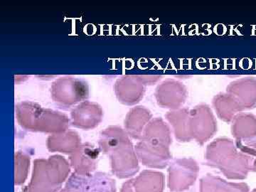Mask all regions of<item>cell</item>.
Masks as SVG:
<instances>
[{"label":"cell","instance_id":"1","mask_svg":"<svg viewBox=\"0 0 256 192\" xmlns=\"http://www.w3.org/2000/svg\"><path fill=\"white\" fill-rule=\"evenodd\" d=\"M100 149L110 156L111 169L120 178H130L139 170L138 156L124 130L118 127L106 129L100 136Z\"/></svg>","mask_w":256,"mask_h":192},{"label":"cell","instance_id":"2","mask_svg":"<svg viewBox=\"0 0 256 192\" xmlns=\"http://www.w3.org/2000/svg\"><path fill=\"white\" fill-rule=\"evenodd\" d=\"M171 142L170 129L166 124L152 121L146 126L142 140L136 146V153L143 164L152 168H164L170 159Z\"/></svg>","mask_w":256,"mask_h":192},{"label":"cell","instance_id":"3","mask_svg":"<svg viewBox=\"0 0 256 192\" xmlns=\"http://www.w3.org/2000/svg\"><path fill=\"white\" fill-rule=\"evenodd\" d=\"M70 172V164L62 156L36 160L28 188L31 192H58Z\"/></svg>","mask_w":256,"mask_h":192},{"label":"cell","instance_id":"4","mask_svg":"<svg viewBox=\"0 0 256 192\" xmlns=\"http://www.w3.org/2000/svg\"><path fill=\"white\" fill-rule=\"evenodd\" d=\"M18 120L25 129L46 132H65L68 120L64 114L24 108L18 111Z\"/></svg>","mask_w":256,"mask_h":192},{"label":"cell","instance_id":"5","mask_svg":"<svg viewBox=\"0 0 256 192\" xmlns=\"http://www.w3.org/2000/svg\"><path fill=\"white\" fill-rule=\"evenodd\" d=\"M64 190L65 192H116V182L110 174L101 172L90 175L74 172Z\"/></svg>","mask_w":256,"mask_h":192},{"label":"cell","instance_id":"6","mask_svg":"<svg viewBox=\"0 0 256 192\" xmlns=\"http://www.w3.org/2000/svg\"><path fill=\"white\" fill-rule=\"evenodd\" d=\"M188 126L192 138L204 143L216 131V122L210 106L201 104L190 110Z\"/></svg>","mask_w":256,"mask_h":192},{"label":"cell","instance_id":"7","mask_svg":"<svg viewBox=\"0 0 256 192\" xmlns=\"http://www.w3.org/2000/svg\"><path fill=\"white\" fill-rule=\"evenodd\" d=\"M188 92L186 86L178 80H165L156 90V98L162 107L178 110L186 102Z\"/></svg>","mask_w":256,"mask_h":192},{"label":"cell","instance_id":"8","mask_svg":"<svg viewBox=\"0 0 256 192\" xmlns=\"http://www.w3.org/2000/svg\"><path fill=\"white\" fill-rule=\"evenodd\" d=\"M99 151L90 144L80 146L70 156V164L74 172L80 175L94 174L98 165Z\"/></svg>","mask_w":256,"mask_h":192},{"label":"cell","instance_id":"9","mask_svg":"<svg viewBox=\"0 0 256 192\" xmlns=\"http://www.w3.org/2000/svg\"><path fill=\"white\" fill-rule=\"evenodd\" d=\"M227 94L235 98L242 110L254 108L256 106V78L246 77L230 82Z\"/></svg>","mask_w":256,"mask_h":192},{"label":"cell","instance_id":"10","mask_svg":"<svg viewBox=\"0 0 256 192\" xmlns=\"http://www.w3.org/2000/svg\"><path fill=\"white\" fill-rule=\"evenodd\" d=\"M214 108L218 117L226 122H230L242 110L238 100L227 92L217 94L214 98Z\"/></svg>","mask_w":256,"mask_h":192},{"label":"cell","instance_id":"11","mask_svg":"<svg viewBox=\"0 0 256 192\" xmlns=\"http://www.w3.org/2000/svg\"><path fill=\"white\" fill-rule=\"evenodd\" d=\"M150 118V112L144 108H133L128 114L126 121V130L130 136L136 139L142 137Z\"/></svg>","mask_w":256,"mask_h":192},{"label":"cell","instance_id":"12","mask_svg":"<svg viewBox=\"0 0 256 192\" xmlns=\"http://www.w3.org/2000/svg\"><path fill=\"white\" fill-rule=\"evenodd\" d=\"M78 134L73 131L60 132L50 136L48 140V149L50 152H60L72 154L80 146Z\"/></svg>","mask_w":256,"mask_h":192},{"label":"cell","instance_id":"13","mask_svg":"<svg viewBox=\"0 0 256 192\" xmlns=\"http://www.w3.org/2000/svg\"><path fill=\"white\" fill-rule=\"evenodd\" d=\"M188 116L190 110L186 108L173 110L166 114V118L174 128L175 136L182 142H188L192 139L188 126Z\"/></svg>","mask_w":256,"mask_h":192},{"label":"cell","instance_id":"14","mask_svg":"<svg viewBox=\"0 0 256 192\" xmlns=\"http://www.w3.org/2000/svg\"><path fill=\"white\" fill-rule=\"evenodd\" d=\"M133 180L136 192H162L163 190V176L156 172L144 171Z\"/></svg>","mask_w":256,"mask_h":192},{"label":"cell","instance_id":"15","mask_svg":"<svg viewBox=\"0 0 256 192\" xmlns=\"http://www.w3.org/2000/svg\"><path fill=\"white\" fill-rule=\"evenodd\" d=\"M79 108L72 114L74 126L84 130L96 128L102 118V112L96 108Z\"/></svg>","mask_w":256,"mask_h":192},{"label":"cell","instance_id":"16","mask_svg":"<svg viewBox=\"0 0 256 192\" xmlns=\"http://www.w3.org/2000/svg\"><path fill=\"white\" fill-rule=\"evenodd\" d=\"M232 132L238 140L248 139L256 136V118L252 114H239L233 120Z\"/></svg>","mask_w":256,"mask_h":192},{"label":"cell","instance_id":"17","mask_svg":"<svg viewBox=\"0 0 256 192\" xmlns=\"http://www.w3.org/2000/svg\"><path fill=\"white\" fill-rule=\"evenodd\" d=\"M142 82L139 78H126L120 82L119 95L124 104H136L140 100L144 92Z\"/></svg>","mask_w":256,"mask_h":192},{"label":"cell","instance_id":"18","mask_svg":"<svg viewBox=\"0 0 256 192\" xmlns=\"http://www.w3.org/2000/svg\"><path fill=\"white\" fill-rule=\"evenodd\" d=\"M30 160L28 156L18 152L15 156V185L23 184L28 178Z\"/></svg>","mask_w":256,"mask_h":192},{"label":"cell","instance_id":"19","mask_svg":"<svg viewBox=\"0 0 256 192\" xmlns=\"http://www.w3.org/2000/svg\"><path fill=\"white\" fill-rule=\"evenodd\" d=\"M120 192H136L133 186V180H129L122 185Z\"/></svg>","mask_w":256,"mask_h":192},{"label":"cell","instance_id":"20","mask_svg":"<svg viewBox=\"0 0 256 192\" xmlns=\"http://www.w3.org/2000/svg\"><path fill=\"white\" fill-rule=\"evenodd\" d=\"M21 192H30V190H28V186H25V188H24L22 190Z\"/></svg>","mask_w":256,"mask_h":192},{"label":"cell","instance_id":"21","mask_svg":"<svg viewBox=\"0 0 256 192\" xmlns=\"http://www.w3.org/2000/svg\"><path fill=\"white\" fill-rule=\"evenodd\" d=\"M58 192H65V191H64V190L63 188V190H60V191Z\"/></svg>","mask_w":256,"mask_h":192}]
</instances>
